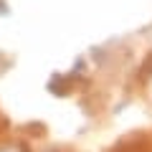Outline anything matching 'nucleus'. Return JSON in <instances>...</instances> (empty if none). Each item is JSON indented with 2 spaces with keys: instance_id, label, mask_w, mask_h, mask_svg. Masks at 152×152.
<instances>
[{
  "instance_id": "f257e3e1",
  "label": "nucleus",
  "mask_w": 152,
  "mask_h": 152,
  "mask_svg": "<svg viewBox=\"0 0 152 152\" xmlns=\"http://www.w3.org/2000/svg\"><path fill=\"white\" fill-rule=\"evenodd\" d=\"M0 152H20V147H0Z\"/></svg>"
}]
</instances>
